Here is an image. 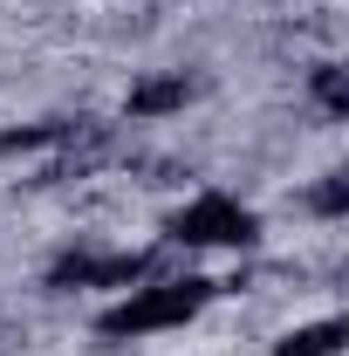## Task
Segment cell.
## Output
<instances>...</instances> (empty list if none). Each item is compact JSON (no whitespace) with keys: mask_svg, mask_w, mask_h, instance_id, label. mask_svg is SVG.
<instances>
[{"mask_svg":"<svg viewBox=\"0 0 349 356\" xmlns=\"http://www.w3.org/2000/svg\"><path fill=\"white\" fill-rule=\"evenodd\" d=\"M261 233V220L233 199V192H199L172 213V240L178 247H247Z\"/></svg>","mask_w":349,"mask_h":356,"instance_id":"obj_1","label":"cell"},{"mask_svg":"<svg viewBox=\"0 0 349 356\" xmlns=\"http://www.w3.org/2000/svg\"><path fill=\"white\" fill-rule=\"evenodd\" d=\"M343 315H322V322H295L288 336H281V350L274 356H343Z\"/></svg>","mask_w":349,"mask_h":356,"instance_id":"obj_2","label":"cell"}]
</instances>
